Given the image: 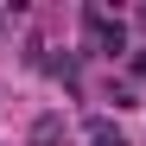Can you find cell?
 <instances>
[{
  "label": "cell",
  "mask_w": 146,
  "mask_h": 146,
  "mask_svg": "<svg viewBox=\"0 0 146 146\" xmlns=\"http://www.w3.org/2000/svg\"><path fill=\"white\" fill-rule=\"evenodd\" d=\"M57 133H64V121H57V114H44L38 127H32V140H38V146H57Z\"/></svg>",
  "instance_id": "obj_2"
},
{
  "label": "cell",
  "mask_w": 146,
  "mask_h": 146,
  "mask_svg": "<svg viewBox=\"0 0 146 146\" xmlns=\"http://www.w3.org/2000/svg\"><path fill=\"white\" fill-rule=\"evenodd\" d=\"M89 146H127V140H121L108 121H89Z\"/></svg>",
  "instance_id": "obj_3"
},
{
  "label": "cell",
  "mask_w": 146,
  "mask_h": 146,
  "mask_svg": "<svg viewBox=\"0 0 146 146\" xmlns=\"http://www.w3.org/2000/svg\"><path fill=\"white\" fill-rule=\"evenodd\" d=\"M83 26H89V44H95V51H108V57L121 51V44H127V32H121V19H108V13H95V7L83 13Z\"/></svg>",
  "instance_id": "obj_1"
}]
</instances>
